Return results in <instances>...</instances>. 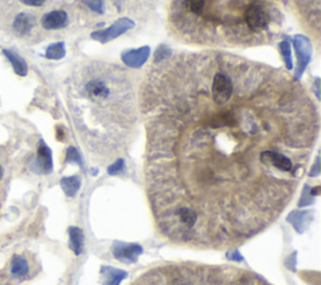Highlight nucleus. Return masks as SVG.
Masks as SVG:
<instances>
[{
	"label": "nucleus",
	"mask_w": 321,
	"mask_h": 285,
	"mask_svg": "<svg viewBox=\"0 0 321 285\" xmlns=\"http://www.w3.org/2000/svg\"><path fill=\"white\" fill-rule=\"evenodd\" d=\"M204 0H184V8L195 15H201L204 9Z\"/></svg>",
	"instance_id": "nucleus-16"
},
{
	"label": "nucleus",
	"mask_w": 321,
	"mask_h": 285,
	"mask_svg": "<svg viewBox=\"0 0 321 285\" xmlns=\"http://www.w3.org/2000/svg\"><path fill=\"white\" fill-rule=\"evenodd\" d=\"M133 27H135V23L130 21V19L122 18L118 19L115 24H112L109 28H107V29L95 31V33H92L90 36L97 42L108 43L109 40L118 38L119 35H122V34H124L129 29H132Z\"/></svg>",
	"instance_id": "nucleus-4"
},
{
	"label": "nucleus",
	"mask_w": 321,
	"mask_h": 285,
	"mask_svg": "<svg viewBox=\"0 0 321 285\" xmlns=\"http://www.w3.org/2000/svg\"><path fill=\"white\" fill-rule=\"evenodd\" d=\"M149 53L150 50L148 47H142L136 50L124 51V53L122 54V60H123V63L127 67L137 69V68H141L142 65L147 62Z\"/></svg>",
	"instance_id": "nucleus-6"
},
{
	"label": "nucleus",
	"mask_w": 321,
	"mask_h": 285,
	"mask_svg": "<svg viewBox=\"0 0 321 285\" xmlns=\"http://www.w3.org/2000/svg\"><path fill=\"white\" fill-rule=\"evenodd\" d=\"M10 273L14 276H25L29 273V263L22 255H14L11 259Z\"/></svg>",
	"instance_id": "nucleus-12"
},
{
	"label": "nucleus",
	"mask_w": 321,
	"mask_h": 285,
	"mask_svg": "<svg viewBox=\"0 0 321 285\" xmlns=\"http://www.w3.org/2000/svg\"><path fill=\"white\" fill-rule=\"evenodd\" d=\"M61 185L67 195L73 196L77 192H78L79 187H81V181H79L78 176H69V178L62 179Z\"/></svg>",
	"instance_id": "nucleus-13"
},
{
	"label": "nucleus",
	"mask_w": 321,
	"mask_h": 285,
	"mask_svg": "<svg viewBox=\"0 0 321 285\" xmlns=\"http://www.w3.org/2000/svg\"><path fill=\"white\" fill-rule=\"evenodd\" d=\"M169 55H171V51L167 49L166 47H160L157 49V51H156V55H155L156 62H160V60H163V59H167Z\"/></svg>",
	"instance_id": "nucleus-20"
},
{
	"label": "nucleus",
	"mask_w": 321,
	"mask_h": 285,
	"mask_svg": "<svg viewBox=\"0 0 321 285\" xmlns=\"http://www.w3.org/2000/svg\"><path fill=\"white\" fill-rule=\"evenodd\" d=\"M3 54L8 58V60L10 62L11 67H13L14 71L18 74L19 76H25L28 74V65L24 62V59L22 56H19L16 53H13L10 50H3Z\"/></svg>",
	"instance_id": "nucleus-11"
},
{
	"label": "nucleus",
	"mask_w": 321,
	"mask_h": 285,
	"mask_svg": "<svg viewBox=\"0 0 321 285\" xmlns=\"http://www.w3.org/2000/svg\"><path fill=\"white\" fill-rule=\"evenodd\" d=\"M68 24V15L64 10H53L42 18V25L47 30L62 29Z\"/></svg>",
	"instance_id": "nucleus-7"
},
{
	"label": "nucleus",
	"mask_w": 321,
	"mask_h": 285,
	"mask_svg": "<svg viewBox=\"0 0 321 285\" xmlns=\"http://www.w3.org/2000/svg\"><path fill=\"white\" fill-rule=\"evenodd\" d=\"M36 165H38L42 173L48 174L52 172V168H53L52 152H50V149L47 147V144H45L44 141H41V144H39Z\"/></svg>",
	"instance_id": "nucleus-8"
},
{
	"label": "nucleus",
	"mask_w": 321,
	"mask_h": 285,
	"mask_svg": "<svg viewBox=\"0 0 321 285\" xmlns=\"http://www.w3.org/2000/svg\"><path fill=\"white\" fill-rule=\"evenodd\" d=\"M3 175H4V170H3L2 165H0V179H2V178H3Z\"/></svg>",
	"instance_id": "nucleus-24"
},
{
	"label": "nucleus",
	"mask_w": 321,
	"mask_h": 285,
	"mask_svg": "<svg viewBox=\"0 0 321 285\" xmlns=\"http://www.w3.org/2000/svg\"><path fill=\"white\" fill-rule=\"evenodd\" d=\"M122 165H123V160H122V159H118V160L116 161L115 164L110 165L109 170H108V172H109V174H112V175H113V174H117L119 170H121Z\"/></svg>",
	"instance_id": "nucleus-22"
},
{
	"label": "nucleus",
	"mask_w": 321,
	"mask_h": 285,
	"mask_svg": "<svg viewBox=\"0 0 321 285\" xmlns=\"http://www.w3.org/2000/svg\"><path fill=\"white\" fill-rule=\"evenodd\" d=\"M243 22L252 33H258L268 29L270 16L265 8L260 4H250L243 13Z\"/></svg>",
	"instance_id": "nucleus-3"
},
{
	"label": "nucleus",
	"mask_w": 321,
	"mask_h": 285,
	"mask_svg": "<svg viewBox=\"0 0 321 285\" xmlns=\"http://www.w3.org/2000/svg\"><path fill=\"white\" fill-rule=\"evenodd\" d=\"M89 9H92L96 13H102L103 11V0H82Z\"/></svg>",
	"instance_id": "nucleus-19"
},
{
	"label": "nucleus",
	"mask_w": 321,
	"mask_h": 285,
	"mask_svg": "<svg viewBox=\"0 0 321 285\" xmlns=\"http://www.w3.org/2000/svg\"><path fill=\"white\" fill-rule=\"evenodd\" d=\"M280 51L282 54L284 59H285V64L286 68L289 70L292 69V60H291V48H290V44L288 42H282L280 44Z\"/></svg>",
	"instance_id": "nucleus-17"
},
{
	"label": "nucleus",
	"mask_w": 321,
	"mask_h": 285,
	"mask_svg": "<svg viewBox=\"0 0 321 285\" xmlns=\"http://www.w3.org/2000/svg\"><path fill=\"white\" fill-rule=\"evenodd\" d=\"M294 45L297 53V58H299V73H297V76H299L300 74L304 73L305 68L308 67L309 62H310L311 43L305 36L296 35L294 38Z\"/></svg>",
	"instance_id": "nucleus-5"
},
{
	"label": "nucleus",
	"mask_w": 321,
	"mask_h": 285,
	"mask_svg": "<svg viewBox=\"0 0 321 285\" xmlns=\"http://www.w3.org/2000/svg\"><path fill=\"white\" fill-rule=\"evenodd\" d=\"M35 27V19L32 15L27 13H21L16 15L13 23V29L19 34V35H25L29 33L33 28Z\"/></svg>",
	"instance_id": "nucleus-9"
},
{
	"label": "nucleus",
	"mask_w": 321,
	"mask_h": 285,
	"mask_svg": "<svg viewBox=\"0 0 321 285\" xmlns=\"http://www.w3.org/2000/svg\"><path fill=\"white\" fill-rule=\"evenodd\" d=\"M82 96L92 109V115H109L110 118V107H115L117 98L109 79L103 75H92L86 79L82 87Z\"/></svg>",
	"instance_id": "nucleus-2"
},
{
	"label": "nucleus",
	"mask_w": 321,
	"mask_h": 285,
	"mask_svg": "<svg viewBox=\"0 0 321 285\" xmlns=\"http://www.w3.org/2000/svg\"><path fill=\"white\" fill-rule=\"evenodd\" d=\"M70 236V248L77 255L81 254L82 252V232L78 228H70L69 229Z\"/></svg>",
	"instance_id": "nucleus-15"
},
{
	"label": "nucleus",
	"mask_w": 321,
	"mask_h": 285,
	"mask_svg": "<svg viewBox=\"0 0 321 285\" xmlns=\"http://www.w3.org/2000/svg\"><path fill=\"white\" fill-rule=\"evenodd\" d=\"M65 55V45L63 42L54 43V44L48 47L47 51H45V56L52 60H59V59L64 58Z\"/></svg>",
	"instance_id": "nucleus-14"
},
{
	"label": "nucleus",
	"mask_w": 321,
	"mask_h": 285,
	"mask_svg": "<svg viewBox=\"0 0 321 285\" xmlns=\"http://www.w3.org/2000/svg\"><path fill=\"white\" fill-rule=\"evenodd\" d=\"M109 272L112 276H108V280L106 281L107 285H118L122 281V279L126 278V273L124 272H119V270H115L112 268L109 269Z\"/></svg>",
	"instance_id": "nucleus-18"
},
{
	"label": "nucleus",
	"mask_w": 321,
	"mask_h": 285,
	"mask_svg": "<svg viewBox=\"0 0 321 285\" xmlns=\"http://www.w3.org/2000/svg\"><path fill=\"white\" fill-rule=\"evenodd\" d=\"M147 189L176 244L225 249L277 220L299 187L319 120L301 94H173L147 104Z\"/></svg>",
	"instance_id": "nucleus-1"
},
{
	"label": "nucleus",
	"mask_w": 321,
	"mask_h": 285,
	"mask_svg": "<svg viewBox=\"0 0 321 285\" xmlns=\"http://www.w3.org/2000/svg\"><path fill=\"white\" fill-rule=\"evenodd\" d=\"M67 161H77V163L81 164V156L74 148H69L67 150Z\"/></svg>",
	"instance_id": "nucleus-21"
},
{
	"label": "nucleus",
	"mask_w": 321,
	"mask_h": 285,
	"mask_svg": "<svg viewBox=\"0 0 321 285\" xmlns=\"http://www.w3.org/2000/svg\"><path fill=\"white\" fill-rule=\"evenodd\" d=\"M21 2L29 7H42L47 0H21Z\"/></svg>",
	"instance_id": "nucleus-23"
},
{
	"label": "nucleus",
	"mask_w": 321,
	"mask_h": 285,
	"mask_svg": "<svg viewBox=\"0 0 321 285\" xmlns=\"http://www.w3.org/2000/svg\"><path fill=\"white\" fill-rule=\"evenodd\" d=\"M142 249L138 245H121L115 249V255L117 259L127 261H135L141 254Z\"/></svg>",
	"instance_id": "nucleus-10"
}]
</instances>
